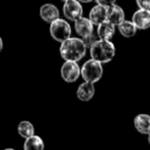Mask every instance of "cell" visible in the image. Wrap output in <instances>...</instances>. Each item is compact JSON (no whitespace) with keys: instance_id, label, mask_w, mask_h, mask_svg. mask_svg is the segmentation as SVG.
Segmentation results:
<instances>
[{"instance_id":"1","label":"cell","mask_w":150,"mask_h":150,"mask_svg":"<svg viewBox=\"0 0 150 150\" xmlns=\"http://www.w3.org/2000/svg\"><path fill=\"white\" fill-rule=\"evenodd\" d=\"M86 54V46L84 45L81 38L71 37L65 42L61 43L60 54L65 62H75L80 61Z\"/></svg>"},{"instance_id":"2","label":"cell","mask_w":150,"mask_h":150,"mask_svg":"<svg viewBox=\"0 0 150 150\" xmlns=\"http://www.w3.org/2000/svg\"><path fill=\"white\" fill-rule=\"evenodd\" d=\"M90 54L92 60L100 64L109 63L115 57V46L111 41L99 40L90 48Z\"/></svg>"},{"instance_id":"3","label":"cell","mask_w":150,"mask_h":150,"mask_svg":"<svg viewBox=\"0 0 150 150\" xmlns=\"http://www.w3.org/2000/svg\"><path fill=\"white\" fill-rule=\"evenodd\" d=\"M103 67L102 64L94 60H88L83 64L81 68V77L86 82L95 84L102 78Z\"/></svg>"},{"instance_id":"4","label":"cell","mask_w":150,"mask_h":150,"mask_svg":"<svg viewBox=\"0 0 150 150\" xmlns=\"http://www.w3.org/2000/svg\"><path fill=\"white\" fill-rule=\"evenodd\" d=\"M50 32L52 37L60 43H63L71 38V26L69 25L68 22L63 19H58L50 24Z\"/></svg>"},{"instance_id":"5","label":"cell","mask_w":150,"mask_h":150,"mask_svg":"<svg viewBox=\"0 0 150 150\" xmlns=\"http://www.w3.org/2000/svg\"><path fill=\"white\" fill-rule=\"evenodd\" d=\"M81 75V69L75 62H65L61 68V76L68 83L75 82Z\"/></svg>"},{"instance_id":"6","label":"cell","mask_w":150,"mask_h":150,"mask_svg":"<svg viewBox=\"0 0 150 150\" xmlns=\"http://www.w3.org/2000/svg\"><path fill=\"white\" fill-rule=\"evenodd\" d=\"M63 13L64 16L70 21L75 22L82 18V5L79 1L76 0H67L63 5Z\"/></svg>"},{"instance_id":"7","label":"cell","mask_w":150,"mask_h":150,"mask_svg":"<svg viewBox=\"0 0 150 150\" xmlns=\"http://www.w3.org/2000/svg\"><path fill=\"white\" fill-rule=\"evenodd\" d=\"M40 18L43 20L46 23H54V21H57L58 19H60V11H59L58 7L54 4H50V3H46L43 4L40 7L39 11Z\"/></svg>"},{"instance_id":"8","label":"cell","mask_w":150,"mask_h":150,"mask_svg":"<svg viewBox=\"0 0 150 150\" xmlns=\"http://www.w3.org/2000/svg\"><path fill=\"white\" fill-rule=\"evenodd\" d=\"M74 29L75 32L77 33V35L81 37V39H83V38L88 37V35L94 33V25H93L90 20L83 17L75 22Z\"/></svg>"},{"instance_id":"9","label":"cell","mask_w":150,"mask_h":150,"mask_svg":"<svg viewBox=\"0 0 150 150\" xmlns=\"http://www.w3.org/2000/svg\"><path fill=\"white\" fill-rule=\"evenodd\" d=\"M132 22H133V24L136 26L137 29H148V28H150V13L142 11V9H138L133 15Z\"/></svg>"},{"instance_id":"10","label":"cell","mask_w":150,"mask_h":150,"mask_svg":"<svg viewBox=\"0 0 150 150\" xmlns=\"http://www.w3.org/2000/svg\"><path fill=\"white\" fill-rule=\"evenodd\" d=\"M125 11L119 5L115 4L109 7L107 11V22L118 27L122 22H125Z\"/></svg>"},{"instance_id":"11","label":"cell","mask_w":150,"mask_h":150,"mask_svg":"<svg viewBox=\"0 0 150 150\" xmlns=\"http://www.w3.org/2000/svg\"><path fill=\"white\" fill-rule=\"evenodd\" d=\"M107 11H108V8H106V7L96 5L91 9L88 20L92 22L93 25H96L97 27H99L101 24L107 21Z\"/></svg>"},{"instance_id":"12","label":"cell","mask_w":150,"mask_h":150,"mask_svg":"<svg viewBox=\"0 0 150 150\" xmlns=\"http://www.w3.org/2000/svg\"><path fill=\"white\" fill-rule=\"evenodd\" d=\"M134 125L140 134L148 136L150 134V115L145 113L138 114L134 118Z\"/></svg>"},{"instance_id":"13","label":"cell","mask_w":150,"mask_h":150,"mask_svg":"<svg viewBox=\"0 0 150 150\" xmlns=\"http://www.w3.org/2000/svg\"><path fill=\"white\" fill-rule=\"evenodd\" d=\"M95 95V86L90 82H83L78 86L76 91V96L82 102H88Z\"/></svg>"},{"instance_id":"14","label":"cell","mask_w":150,"mask_h":150,"mask_svg":"<svg viewBox=\"0 0 150 150\" xmlns=\"http://www.w3.org/2000/svg\"><path fill=\"white\" fill-rule=\"evenodd\" d=\"M114 34L115 26L107 21L105 23L101 24L97 29V35H98L99 39L104 40V41H110L111 38L114 36Z\"/></svg>"},{"instance_id":"15","label":"cell","mask_w":150,"mask_h":150,"mask_svg":"<svg viewBox=\"0 0 150 150\" xmlns=\"http://www.w3.org/2000/svg\"><path fill=\"white\" fill-rule=\"evenodd\" d=\"M18 133L22 138H25L26 140L29 139V138L35 136L34 135V133H35L34 125L28 120L21 121L18 125Z\"/></svg>"},{"instance_id":"16","label":"cell","mask_w":150,"mask_h":150,"mask_svg":"<svg viewBox=\"0 0 150 150\" xmlns=\"http://www.w3.org/2000/svg\"><path fill=\"white\" fill-rule=\"evenodd\" d=\"M24 150H44V143L39 136H33L25 141Z\"/></svg>"},{"instance_id":"17","label":"cell","mask_w":150,"mask_h":150,"mask_svg":"<svg viewBox=\"0 0 150 150\" xmlns=\"http://www.w3.org/2000/svg\"><path fill=\"white\" fill-rule=\"evenodd\" d=\"M118 30L122 36L127 38L133 37L137 33V28L132 21H125L118 26Z\"/></svg>"},{"instance_id":"18","label":"cell","mask_w":150,"mask_h":150,"mask_svg":"<svg viewBox=\"0 0 150 150\" xmlns=\"http://www.w3.org/2000/svg\"><path fill=\"white\" fill-rule=\"evenodd\" d=\"M99 40H100V39H99L97 33H93V34H91V35H88V37L83 38V39H82V41H83L84 45L86 46V48H88V47L91 48L95 43H97Z\"/></svg>"},{"instance_id":"19","label":"cell","mask_w":150,"mask_h":150,"mask_svg":"<svg viewBox=\"0 0 150 150\" xmlns=\"http://www.w3.org/2000/svg\"><path fill=\"white\" fill-rule=\"evenodd\" d=\"M137 5L139 9L145 11L150 13V0H141V1H137Z\"/></svg>"},{"instance_id":"20","label":"cell","mask_w":150,"mask_h":150,"mask_svg":"<svg viewBox=\"0 0 150 150\" xmlns=\"http://www.w3.org/2000/svg\"><path fill=\"white\" fill-rule=\"evenodd\" d=\"M96 3H97V5H101V6L106 7V8H109V7L116 4L115 1H113V0L112 1H110V0H97Z\"/></svg>"},{"instance_id":"21","label":"cell","mask_w":150,"mask_h":150,"mask_svg":"<svg viewBox=\"0 0 150 150\" xmlns=\"http://www.w3.org/2000/svg\"><path fill=\"white\" fill-rule=\"evenodd\" d=\"M2 48H3V41H2V38L0 37V52L2 50Z\"/></svg>"},{"instance_id":"22","label":"cell","mask_w":150,"mask_h":150,"mask_svg":"<svg viewBox=\"0 0 150 150\" xmlns=\"http://www.w3.org/2000/svg\"><path fill=\"white\" fill-rule=\"evenodd\" d=\"M148 143H149V145H150V134H149V135H148Z\"/></svg>"},{"instance_id":"23","label":"cell","mask_w":150,"mask_h":150,"mask_svg":"<svg viewBox=\"0 0 150 150\" xmlns=\"http://www.w3.org/2000/svg\"><path fill=\"white\" fill-rule=\"evenodd\" d=\"M4 150H15L13 148H6V149H4Z\"/></svg>"}]
</instances>
